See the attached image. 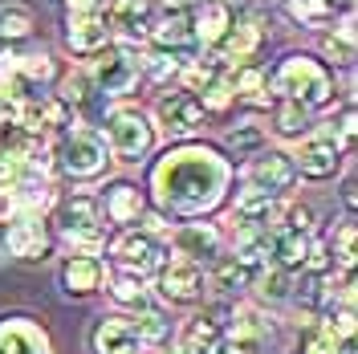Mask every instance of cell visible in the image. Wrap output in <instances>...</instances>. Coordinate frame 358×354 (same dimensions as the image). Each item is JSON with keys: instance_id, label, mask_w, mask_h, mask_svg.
I'll list each match as a JSON object with an SVG mask.
<instances>
[{"instance_id": "e0dca14e", "label": "cell", "mask_w": 358, "mask_h": 354, "mask_svg": "<svg viewBox=\"0 0 358 354\" xmlns=\"http://www.w3.org/2000/svg\"><path fill=\"white\" fill-rule=\"evenodd\" d=\"M159 297L163 302H176V306H187L203 293V269L187 265V261H171V265H159Z\"/></svg>"}, {"instance_id": "4fadbf2b", "label": "cell", "mask_w": 358, "mask_h": 354, "mask_svg": "<svg viewBox=\"0 0 358 354\" xmlns=\"http://www.w3.org/2000/svg\"><path fill=\"white\" fill-rule=\"evenodd\" d=\"M268 334H273V322H268L261 310H252V306L236 310L232 322L224 326V338H228L232 354H265Z\"/></svg>"}, {"instance_id": "6da1fadb", "label": "cell", "mask_w": 358, "mask_h": 354, "mask_svg": "<svg viewBox=\"0 0 358 354\" xmlns=\"http://www.w3.org/2000/svg\"><path fill=\"white\" fill-rule=\"evenodd\" d=\"M228 183H232V163L216 147H203V143L171 147L151 171L159 208L176 216H192V220L220 208Z\"/></svg>"}, {"instance_id": "836d02e7", "label": "cell", "mask_w": 358, "mask_h": 354, "mask_svg": "<svg viewBox=\"0 0 358 354\" xmlns=\"http://www.w3.org/2000/svg\"><path fill=\"white\" fill-rule=\"evenodd\" d=\"M265 127L261 122H241V127H232L228 131V147L236 151V155H257V151H265Z\"/></svg>"}, {"instance_id": "d6986e66", "label": "cell", "mask_w": 358, "mask_h": 354, "mask_svg": "<svg viewBox=\"0 0 358 354\" xmlns=\"http://www.w3.org/2000/svg\"><path fill=\"white\" fill-rule=\"evenodd\" d=\"M228 351V338H224V322L212 318V313H196L187 326H183V338H179V354H224Z\"/></svg>"}, {"instance_id": "e575fe53", "label": "cell", "mask_w": 358, "mask_h": 354, "mask_svg": "<svg viewBox=\"0 0 358 354\" xmlns=\"http://www.w3.org/2000/svg\"><path fill=\"white\" fill-rule=\"evenodd\" d=\"M131 330H134L138 342H167V338H171V322H167L163 313H155V310H143L131 322Z\"/></svg>"}, {"instance_id": "d590c367", "label": "cell", "mask_w": 358, "mask_h": 354, "mask_svg": "<svg viewBox=\"0 0 358 354\" xmlns=\"http://www.w3.org/2000/svg\"><path fill=\"white\" fill-rule=\"evenodd\" d=\"M143 69H147L155 82H167V78H176L179 69H183V57H179V53H167V49H159V53H151V57L143 62Z\"/></svg>"}, {"instance_id": "60d3db41", "label": "cell", "mask_w": 358, "mask_h": 354, "mask_svg": "<svg viewBox=\"0 0 358 354\" xmlns=\"http://www.w3.org/2000/svg\"><path fill=\"white\" fill-rule=\"evenodd\" d=\"M224 354H232V346H228V351H224Z\"/></svg>"}, {"instance_id": "4dcf8cb0", "label": "cell", "mask_w": 358, "mask_h": 354, "mask_svg": "<svg viewBox=\"0 0 358 354\" xmlns=\"http://www.w3.org/2000/svg\"><path fill=\"white\" fill-rule=\"evenodd\" d=\"M33 33V13L24 4H0V41H21Z\"/></svg>"}, {"instance_id": "277c9868", "label": "cell", "mask_w": 358, "mask_h": 354, "mask_svg": "<svg viewBox=\"0 0 358 354\" xmlns=\"http://www.w3.org/2000/svg\"><path fill=\"white\" fill-rule=\"evenodd\" d=\"M106 151L118 155L122 163H138L143 155H151L155 147V122L143 111H131V106H118V111L106 114Z\"/></svg>"}, {"instance_id": "5bb4252c", "label": "cell", "mask_w": 358, "mask_h": 354, "mask_svg": "<svg viewBox=\"0 0 358 354\" xmlns=\"http://www.w3.org/2000/svg\"><path fill=\"white\" fill-rule=\"evenodd\" d=\"M4 248L21 261H45L49 253V241H45V228H41V216L33 212H13L8 224H4Z\"/></svg>"}, {"instance_id": "74e56055", "label": "cell", "mask_w": 358, "mask_h": 354, "mask_svg": "<svg viewBox=\"0 0 358 354\" xmlns=\"http://www.w3.org/2000/svg\"><path fill=\"white\" fill-rule=\"evenodd\" d=\"M310 224H313V212L306 208V204H293L289 212H285V224H281V228H293V232H310Z\"/></svg>"}, {"instance_id": "4316f807", "label": "cell", "mask_w": 358, "mask_h": 354, "mask_svg": "<svg viewBox=\"0 0 358 354\" xmlns=\"http://www.w3.org/2000/svg\"><path fill=\"white\" fill-rule=\"evenodd\" d=\"M102 277H106V285H110L114 302H122V306H147V289H143V277H138V273L110 269V273H102Z\"/></svg>"}, {"instance_id": "7c38bea8", "label": "cell", "mask_w": 358, "mask_h": 354, "mask_svg": "<svg viewBox=\"0 0 358 354\" xmlns=\"http://www.w3.org/2000/svg\"><path fill=\"white\" fill-rule=\"evenodd\" d=\"M106 24H110V33L122 37V45L147 41L151 37V24H155V4L151 0H110Z\"/></svg>"}, {"instance_id": "484cf974", "label": "cell", "mask_w": 358, "mask_h": 354, "mask_svg": "<svg viewBox=\"0 0 358 354\" xmlns=\"http://www.w3.org/2000/svg\"><path fill=\"white\" fill-rule=\"evenodd\" d=\"M273 131L281 134V139L301 143V139L313 131L310 111H306V106H297V102H281V106H277V114H273Z\"/></svg>"}, {"instance_id": "f546056e", "label": "cell", "mask_w": 358, "mask_h": 354, "mask_svg": "<svg viewBox=\"0 0 358 354\" xmlns=\"http://www.w3.org/2000/svg\"><path fill=\"white\" fill-rule=\"evenodd\" d=\"M285 8L301 29H330L334 24V13L322 0H285Z\"/></svg>"}, {"instance_id": "8d00e7d4", "label": "cell", "mask_w": 358, "mask_h": 354, "mask_svg": "<svg viewBox=\"0 0 358 354\" xmlns=\"http://www.w3.org/2000/svg\"><path fill=\"white\" fill-rule=\"evenodd\" d=\"M330 257H338V265H355V220H346L338 228V236H330Z\"/></svg>"}, {"instance_id": "83f0119b", "label": "cell", "mask_w": 358, "mask_h": 354, "mask_svg": "<svg viewBox=\"0 0 358 354\" xmlns=\"http://www.w3.org/2000/svg\"><path fill=\"white\" fill-rule=\"evenodd\" d=\"M232 94H236V102H248V106H265L268 98V78L261 69H241L236 78H232Z\"/></svg>"}, {"instance_id": "f35d334b", "label": "cell", "mask_w": 358, "mask_h": 354, "mask_svg": "<svg viewBox=\"0 0 358 354\" xmlns=\"http://www.w3.org/2000/svg\"><path fill=\"white\" fill-rule=\"evenodd\" d=\"M322 4H326V8H330V13H350V8H355V0H322Z\"/></svg>"}, {"instance_id": "f1b7e54d", "label": "cell", "mask_w": 358, "mask_h": 354, "mask_svg": "<svg viewBox=\"0 0 358 354\" xmlns=\"http://www.w3.org/2000/svg\"><path fill=\"white\" fill-rule=\"evenodd\" d=\"M196 102L203 106V114H224L232 102H236V94H232V78H228V73L212 78V82L196 94Z\"/></svg>"}, {"instance_id": "cb8c5ba5", "label": "cell", "mask_w": 358, "mask_h": 354, "mask_svg": "<svg viewBox=\"0 0 358 354\" xmlns=\"http://www.w3.org/2000/svg\"><path fill=\"white\" fill-rule=\"evenodd\" d=\"M98 208H102L106 220H114V224H134L143 212H147L143 192H138L134 183H114V187H106V196H102Z\"/></svg>"}, {"instance_id": "52a82bcc", "label": "cell", "mask_w": 358, "mask_h": 354, "mask_svg": "<svg viewBox=\"0 0 358 354\" xmlns=\"http://www.w3.org/2000/svg\"><path fill=\"white\" fill-rule=\"evenodd\" d=\"M57 159H62V171H66L69 179H98L102 171H106V163H110V151H106L102 131L82 127V131L66 134V143H62Z\"/></svg>"}, {"instance_id": "ab89813d", "label": "cell", "mask_w": 358, "mask_h": 354, "mask_svg": "<svg viewBox=\"0 0 358 354\" xmlns=\"http://www.w3.org/2000/svg\"><path fill=\"white\" fill-rule=\"evenodd\" d=\"M69 4H73V13H78V8H98L102 0H69Z\"/></svg>"}, {"instance_id": "44dd1931", "label": "cell", "mask_w": 358, "mask_h": 354, "mask_svg": "<svg viewBox=\"0 0 358 354\" xmlns=\"http://www.w3.org/2000/svg\"><path fill=\"white\" fill-rule=\"evenodd\" d=\"M228 24H232V13H228L224 0H200L192 8V37H196V45L216 49L224 41V33H228Z\"/></svg>"}, {"instance_id": "9a60e30c", "label": "cell", "mask_w": 358, "mask_h": 354, "mask_svg": "<svg viewBox=\"0 0 358 354\" xmlns=\"http://www.w3.org/2000/svg\"><path fill=\"white\" fill-rule=\"evenodd\" d=\"M203 106L196 102V94H187V90H176V94H163L155 106V122L163 127L167 134H192L203 127Z\"/></svg>"}, {"instance_id": "1f68e13d", "label": "cell", "mask_w": 358, "mask_h": 354, "mask_svg": "<svg viewBox=\"0 0 358 354\" xmlns=\"http://www.w3.org/2000/svg\"><path fill=\"white\" fill-rule=\"evenodd\" d=\"M322 53L334 62V66H350L355 62V24H342L334 33L322 37Z\"/></svg>"}, {"instance_id": "3957f363", "label": "cell", "mask_w": 358, "mask_h": 354, "mask_svg": "<svg viewBox=\"0 0 358 354\" xmlns=\"http://www.w3.org/2000/svg\"><path fill=\"white\" fill-rule=\"evenodd\" d=\"M62 241L73 248V257H98L106 248V228H102V208L90 196H73L57 212Z\"/></svg>"}, {"instance_id": "8992f818", "label": "cell", "mask_w": 358, "mask_h": 354, "mask_svg": "<svg viewBox=\"0 0 358 354\" xmlns=\"http://www.w3.org/2000/svg\"><path fill=\"white\" fill-rule=\"evenodd\" d=\"M143 73V57L134 53V45H118V49H102L98 62L90 69V82L98 86L102 98H127L138 86Z\"/></svg>"}, {"instance_id": "7a4b0ae2", "label": "cell", "mask_w": 358, "mask_h": 354, "mask_svg": "<svg viewBox=\"0 0 358 354\" xmlns=\"http://www.w3.org/2000/svg\"><path fill=\"white\" fill-rule=\"evenodd\" d=\"M268 86L277 90L285 102H297L306 111H322L334 102V73L326 69V62L317 57H306V53H293L285 57L277 73L268 78Z\"/></svg>"}, {"instance_id": "ac0fdd59", "label": "cell", "mask_w": 358, "mask_h": 354, "mask_svg": "<svg viewBox=\"0 0 358 354\" xmlns=\"http://www.w3.org/2000/svg\"><path fill=\"white\" fill-rule=\"evenodd\" d=\"M0 354H53L49 334L29 318H0Z\"/></svg>"}, {"instance_id": "8fae6325", "label": "cell", "mask_w": 358, "mask_h": 354, "mask_svg": "<svg viewBox=\"0 0 358 354\" xmlns=\"http://www.w3.org/2000/svg\"><path fill=\"white\" fill-rule=\"evenodd\" d=\"M171 244H176L179 261H187V265H196V269L216 265L224 257V241L212 224H183V228L171 232Z\"/></svg>"}, {"instance_id": "d4e9b609", "label": "cell", "mask_w": 358, "mask_h": 354, "mask_svg": "<svg viewBox=\"0 0 358 354\" xmlns=\"http://www.w3.org/2000/svg\"><path fill=\"white\" fill-rule=\"evenodd\" d=\"M257 277H261V273L248 269L241 257H220V261H216V277H212V285L220 289V293H245V289H252Z\"/></svg>"}, {"instance_id": "b9f144b4", "label": "cell", "mask_w": 358, "mask_h": 354, "mask_svg": "<svg viewBox=\"0 0 358 354\" xmlns=\"http://www.w3.org/2000/svg\"><path fill=\"white\" fill-rule=\"evenodd\" d=\"M245 4H252V0H245Z\"/></svg>"}, {"instance_id": "7402d4cb", "label": "cell", "mask_w": 358, "mask_h": 354, "mask_svg": "<svg viewBox=\"0 0 358 354\" xmlns=\"http://www.w3.org/2000/svg\"><path fill=\"white\" fill-rule=\"evenodd\" d=\"M265 41V29L257 21H232L228 24V33H224V41L216 45L220 49V66H236V62H248L257 49Z\"/></svg>"}, {"instance_id": "5b68a950", "label": "cell", "mask_w": 358, "mask_h": 354, "mask_svg": "<svg viewBox=\"0 0 358 354\" xmlns=\"http://www.w3.org/2000/svg\"><path fill=\"white\" fill-rule=\"evenodd\" d=\"M342 155H346V147H342V139H338L334 122H326V127H313V131L297 143V155H289V159H293V167H297V176L334 179L338 167H342Z\"/></svg>"}, {"instance_id": "9c48e42d", "label": "cell", "mask_w": 358, "mask_h": 354, "mask_svg": "<svg viewBox=\"0 0 358 354\" xmlns=\"http://www.w3.org/2000/svg\"><path fill=\"white\" fill-rule=\"evenodd\" d=\"M245 179H248V187H252V192L281 199L293 183H297V167H293V159L285 155V151H257L252 163H248Z\"/></svg>"}, {"instance_id": "d6a6232c", "label": "cell", "mask_w": 358, "mask_h": 354, "mask_svg": "<svg viewBox=\"0 0 358 354\" xmlns=\"http://www.w3.org/2000/svg\"><path fill=\"white\" fill-rule=\"evenodd\" d=\"M252 285H257V293H261L265 302H289L293 297V273H285V269L273 265V269H265Z\"/></svg>"}, {"instance_id": "2e32d148", "label": "cell", "mask_w": 358, "mask_h": 354, "mask_svg": "<svg viewBox=\"0 0 358 354\" xmlns=\"http://www.w3.org/2000/svg\"><path fill=\"white\" fill-rule=\"evenodd\" d=\"M110 37L114 33H110V24H106L102 4H98V8H78L66 24V45L73 53H102Z\"/></svg>"}, {"instance_id": "30bf717a", "label": "cell", "mask_w": 358, "mask_h": 354, "mask_svg": "<svg viewBox=\"0 0 358 354\" xmlns=\"http://www.w3.org/2000/svg\"><path fill=\"white\" fill-rule=\"evenodd\" d=\"M277 220H281V204L273 196L252 192V187H245V192L236 196V204H232V212H228V224H232L236 236L268 232V228H277Z\"/></svg>"}, {"instance_id": "603a6c76", "label": "cell", "mask_w": 358, "mask_h": 354, "mask_svg": "<svg viewBox=\"0 0 358 354\" xmlns=\"http://www.w3.org/2000/svg\"><path fill=\"white\" fill-rule=\"evenodd\" d=\"M102 261L98 257H69L66 265H62V289H66L69 297H90L94 289L102 285Z\"/></svg>"}, {"instance_id": "ffe728a7", "label": "cell", "mask_w": 358, "mask_h": 354, "mask_svg": "<svg viewBox=\"0 0 358 354\" xmlns=\"http://www.w3.org/2000/svg\"><path fill=\"white\" fill-rule=\"evenodd\" d=\"M138 338H134L127 318H98L90 330V351L94 354H138Z\"/></svg>"}, {"instance_id": "ba28073f", "label": "cell", "mask_w": 358, "mask_h": 354, "mask_svg": "<svg viewBox=\"0 0 358 354\" xmlns=\"http://www.w3.org/2000/svg\"><path fill=\"white\" fill-rule=\"evenodd\" d=\"M110 257H114V269L147 277L151 269L163 265V241L151 236V232H143V228H122L110 241Z\"/></svg>"}]
</instances>
